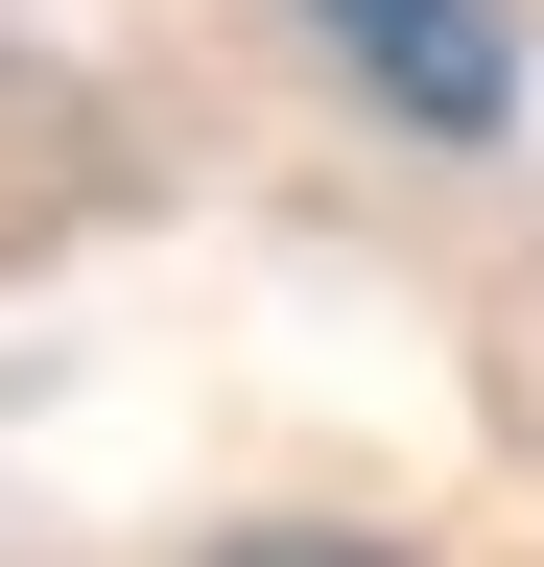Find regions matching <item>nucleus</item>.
<instances>
[{"mask_svg":"<svg viewBox=\"0 0 544 567\" xmlns=\"http://www.w3.org/2000/svg\"><path fill=\"white\" fill-rule=\"evenodd\" d=\"M308 48L356 71L402 142H521V24L497 0H308Z\"/></svg>","mask_w":544,"mask_h":567,"instance_id":"nucleus-1","label":"nucleus"},{"mask_svg":"<svg viewBox=\"0 0 544 567\" xmlns=\"http://www.w3.org/2000/svg\"><path fill=\"white\" fill-rule=\"evenodd\" d=\"M189 567H427V544H379V520H237V544H189Z\"/></svg>","mask_w":544,"mask_h":567,"instance_id":"nucleus-2","label":"nucleus"}]
</instances>
